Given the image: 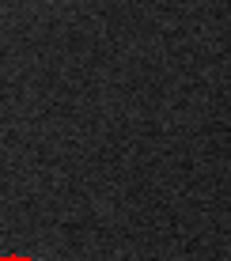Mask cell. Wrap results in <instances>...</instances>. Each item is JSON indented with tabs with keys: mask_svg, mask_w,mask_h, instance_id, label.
Instances as JSON below:
<instances>
[{
	"mask_svg": "<svg viewBox=\"0 0 231 261\" xmlns=\"http://www.w3.org/2000/svg\"><path fill=\"white\" fill-rule=\"evenodd\" d=\"M0 261H31V257H0Z\"/></svg>",
	"mask_w": 231,
	"mask_h": 261,
	"instance_id": "6da1fadb",
	"label": "cell"
}]
</instances>
